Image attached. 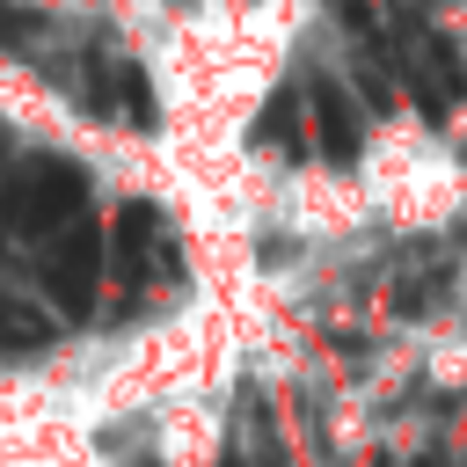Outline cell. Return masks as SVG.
<instances>
[{"label":"cell","instance_id":"obj_1","mask_svg":"<svg viewBox=\"0 0 467 467\" xmlns=\"http://www.w3.org/2000/svg\"><path fill=\"white\" fill-rule=\"evenodd\" d=\"M80 204H88V168H73V161H58V153H36V161L15 168L7 190H0V219H7L15 234H58V226L80 219Z\"/></svg>","mask_w":467,"mask_h":467},{"label":"cell","instance_id":"obj_2","mask_svg":"<svg viewBox=\"0 0 467 467\" xmlns=\"http://www.w3.org/2000/svg\"><path fill=\"white\" fill-rule=\"evenodd\" d=\"M44 292L66 306V314H88L95 306V285H102V234H95V219H73L58 241H51V255H44Z\"/></svg>","mask_w":467,"mask_h":467},{"label":"cell","instance_id":"obj_3","mask_svg":"<svg viewBox=\"0 0 467 467\" xmlns=\"http://www.w3.org/2000/svg\"><path fill=\"white\" fill-rule=\"evenodd\" d=\"M153 248H161V212H153V204H124V212H117V226H109L117 277H124V285H146V270H153Z\"/></svg>","mask_w":467,"mask_h":467},{"label":"cell","instance_id":"obj_4","mask_svg":"<svg viewBox=\"0 0 467 467\" xmlns=\"http://www.w3.org/2000/svg\"><path fill=\"white\" fill-rule=\"evenodd\" d=\"M306 109H314L321 153H328V161H350V153H358V109H350V95H343L336 80H314V88H306Z\"/></svg>","mask_w":467,"mask_h":467},{"label":"cell","instance_id":"obj_5","mask_svg":"<svg viewBox=\"0 0 467 467\" xmlns=\"http://www.w3.org/2000/svg\"><path fill=\"white\" fill-rule=\"evenodd\" d=\"M44 343H51L44 306H29V299H0V358H29V350H44Z\"/></svg>","mask_w":467,"mask_h":467},{"label":"cell","instance_id":"obj_6","mask_svg":"<svg viewBox=\"0 0 467 467\" xmlns=\"http://www.w3.org/2000/svg\"><path fill=\"white\" fill-rule=\"evenodd\" d=\"M22 29H29V15L15 0H0V44H22Z\"/></svg>","mask_w":467,"mask_h":467}]
</instances>
